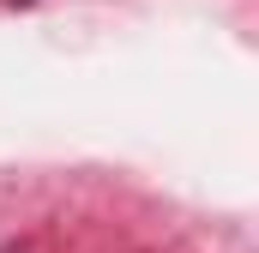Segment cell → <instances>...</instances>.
<instances>
[{"label": "cell", "mask_w": 259, "mask_h": 253, "mask_svg": "<svg viewBox=\"0 0 259 253\" xmlns=\"http://www.w3.org/2000/svg\"><path fill=\"white\" fill-rule=\"evenodd\" d=\"M6 6H30V0H6Z\"/></svg>", "instance_id": "1"}]
</instances>
